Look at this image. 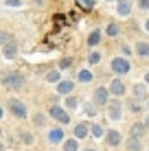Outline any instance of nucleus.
<instances>
[{
    "label": "nucleus",
    "instance_id": "20",
    "mask_svg": "<svg viewBox=\"0 0 149 151\" xmlns=\"http://www.w3.org/2000/svg\"><path fill=\"white\" fill-rule=\"evenodd\" d=\"M90 132L94 134V138H101V136H103V127H101V125H92Z\"/></svg>",
    "mask_w": 149,
    "mask_h": 151
},
{
    "label": "nucleus",
    "instance_id": "5",
    "mask_svg": "<svg viewBox=\"0 0 149 151\" xmlns=\"http://www.w3.org/2000/svg\"><path fill=\"white\" fill-rule=\"evenodd\" d=\"M121 114H123L121 101H112L110 103V118H112V121H121Z\"/></svg>",
    "mask_w": 149,
    "mask_h": 151
},
{
    "label": "nucleus",
    "instance_id": "17",
    "mask_svg": "<svg viewBox=\"0 0 149 151\" xmlns=\"http://www.w3.org/2000/svg\"><path fill=\"white\" fill-rule=\"evenodd\" d=\"M134 94H136L138 99H145V96H147V90H145V86H143V83H136V88H134Z\"/></svg>",
    "mask_w": 149,
    "mask_h": 151
},
{
    "label": "nucleus",
    "instance_id": "29",
    "mask_svg": "<svg viewBox=\"0 0 149 151\" xmlns=\"http://www.w3.org/2000/svg\"><path fill=\"white\" fill-rule=\"evenodd\" d=\"M22 140H24V142L29 145V142H33V136H31L29 132H24V134H22Z\"/></svg>",
    "mask_w": 149,
    "mask_h": 151
},
{
    "label": "nucleus",
    "instance_id": "6",
    "mask_svg": "<svg viewBox=\"0 0 149 151\" xmlns=\"http://www.w3.org/2000/svg\"><path fill=\"white\" fill-rule=\"evenodd\" d=\"M110 90H112V94L123 96V94H125V83H123L121 79H114V81H112V86H110Z\"/></svg>",
    "mask_w": 149,
    "mask_h": 151
},
{
    "label": "nucleus",
    "instance_id": "11",
    "mask_svg": "<svg viewBox=\"0 0 149 151\" xmlns=\"http://www.w3.org/2000/svg\"><path fill=\"white\" fill-rule=\"evenodd\" d=\"M15 55H18V46H15V42H9V44L4 46V57H7V59H13Z\"/></svg>",
    "mask_w": 149,
    "mask_h": 151
},
{
    "label": "nucleus",
    "instance_id": "30",
    "mask_svg": "<svg viewBox=\"0 0 149 151\" xmlns=\"http://www.w3.org/2000/svg\"><path fill=\"white\" fill-rule=\"evenodd\" d=\"M138 7L140 9H149V0H138Z\"/></svg>",
    "mask_w": 149,
    "mask_h": 151
},
{
    "label": "nucleus",
    "instance_id": "24",
    "mask_svg": "<svg viewBox=\"0 0 149 151\" xmlns=\"http://www.w3.org/2000/svg\"><path fill=\"white\" fill-rule=\"evenodd\" d=\"M77 2L81 4L83 9H92V4H94V0H77Z\"/></svg>",
    "mask_w": 149,
    "mask_h": 151
},
{
    "label": "nucleus",
    "instance_id": "35",
    "mask_svg": "<svg viewBox=\"0 0 149 151\" xmlns=\"http://www.w3.org/2000/svg\"><path fill=\"white\" fill-rule=\"evenodd\" d=\"M0 118H2V107H0Z\"/></svg>",
    "mask_w": 149,
    "mask_h": 151
},
{
    "label": "nucleus",
    "instance_id": "9",
    "mask_svg": "<svg viewBox=\"0 0 149 151\" xmlns=\"http://www.w3.org/2000/svg\"><path fill=\"white\" fill-rule=\"evenodd\" d=\"M107 145H112V147L121 145V134L116 132V129H110V132H107Z\"/></svg>",
    "mask_w": 149,
    "mask_h": 151
},
{
    "label": "nucleus",
    "instance_id": "25",
    "mask_svg": "<svg viewBox=\"0 0 149 151\" xmlns=\"http://www.w3.org/2000/svg\"><path fill=\"white\" fill-rule=\"evenodd\" d=\"M48 81H59V72L57 70H50L48 72Z\"/></svg>",
    "mask_w": 149,
    "mask_h": 151
},
{
    "label": "nucleus",
    "instance_id": "4",
    "mask_svg": "<svg viewBox=\"0 0 149 151\" xmlns=\"http://www.w3.org/2000/svg\"><path fill=\"white\" fill-rule=\"evenodd\" d=\"M50 116H53L55 118V121H59V123H68L70 121V114L68 112H66V110H61V107L59 105H53V107H50Z\"/></svg>",
    "mask_w": 149,
    "mask_h": 151
},
{
    "label": "nucleus",
    "instance_id": "1",
    "mask_svg": "<svg viewBox=\"0 0 149 151\" xmlns=\"http://www.w3.org/2000/svg\"><path fill=\"white\" fill-rule=\"evenodd\" d=\"M2 83H4V88H9V90H18V88H22L24 86V77L20 75V72H11V75H7L2 79Z\"/></svg>",
    "mask_w": 149,
    "mask_h": 151
},
{
    "label": "nucleus",
    "instance_id": "22",
    "mask_svg": "<svg viewBox=\"0 0 149 151\" xmlns=\"http://www.w3.org/2000/svg\"><path fill=\"white\" fill-rule=\"evenodd\" d=\"M64 151H77V140H66L64 142Z\"/></svg>",
    "mask_w": 149,
    "mask_h": 151
},
{
    "label": "nucleus",
    "instance_id": "32",
    "mask_svg": "<svg viewBox=\"0 0 149 151\" xmlns=\"http://www.w3.org/2000/svg\"><path fill=\"white\" fill-rule=\"evenodd\" d=\"M35 123H37V125H44V116H42V114H37V116H35Z\"/></svg>",
    "mask_w": 149,
    "mask_h": 151
},
{
    "label": "nucleus",
    "instance_id": "13",
    "mask_svg": "<svg viewBox=\"0 0 149 151\" xmlns=\"http://www.w3.org/2000/svg\"><path fill=\"white\" fill-rule=\"evenodd\" d=\"M132 11V2L130 0H119V13L121 15H130Z\"/></svg>",
    "mask_w": 149,
    "mask_h": 151
},
{
    "label": "nucleus",
    "instance_id": "18",
    "mask_svg": "<svg viewBox=\"0 0 149 151\" xmlns=\"http://www.w3.org/2000/svg\"><path fill=\"white\" fill-rule=\"evenodd\" d=\"M99 40H101V31H94V33L88 37V46H96V44H99Z\"/></svg>",
    "mask_w": 149,
    "mask_h": 151
},
{
    "label": "nucleus",
    "instance_id": "27",
    "mask_svg": "<svg viewBox=\"0 0 149 151\" xmlns=\"http://www.w3.org/2000/svg\"><path fill=\"white\" fill-rule=\"evenodd\" d=\"M11 40V35L7 33V31H2V33H0V44H4V42H9Z\"/></svg>",
    "mask_w": 149,
    "mask_h": 151
},
{
    "label": "nucleus",
    "instance_id": "31",
    "mask_svg": "<svg viewBox=\"0 0 149 151\" xmlns=\"http://www.w3.org/2000/svg\"><path fill=\"white\" fill-rule=\"evenodd\" d=\"M66 105H68V107H75V105H77V99L68 96V101H66Z\"/></svg>",
    "mask_w": 149,
    "mask_h": 151
},
{
    "label": "nucleus",
    "instance_id": "26",
    "mask_svg": "<svg viewBox=\"0 0 149 151\" xmlns=\"http://www.w3.org/2000/svg\"><path fill=\"white\" fill-rule=\"evenodd\" d=\"M101 61V53H92L90 55V64H99Z\"/></svg>",
    "mask_w": 149,
    "mask_h": 151
},
{
    "label": "nucleus",
    "instance_id": "34",
    "mask_svg": "<svg viewBox=\"0 0 149 151\" xmlns=\"http://www.w3.org/2000/svg\"><path fill=\"white\" fill-rule=\"evenodd\" d=\"M145 29H147V33H149V20H147V22H145Z\"/></svg>",
    "mask_w": 149,
    "mask_h": 151
},
{
    "label": "nucleus",
    "instance_id": "16",
    "mask_svg": "<svg viewBox=\"0 0 149 151\" xmlns=\"http://www.w3.org/2000/svg\"><path fill=\"white\" fill-rule=\"evenodd\" d=\"M138 55H143V57H149V44L147 42H138Z\"/></svg>",
    "mask_w": 149,
    "mask_h": 151
},
{
    "label": "nucleus",
    "instance_id": "10",
    "mask_svg": "<svg viewBox=\"0 0 149 151\" xmlns=\"http://www.w3.org/2000/svg\"><path fill=\"white\" fill-rule=\"evenodd\" d=\"M88 134H90V127H88L86 123H79V125L75 127V136H77V138H86Z\"/></svg>",
    "mask_w": 149,
    "mask_h": 151
},
{
    "label": "nucleus",
    "instance_id": "7",
    "mask_svg": "<svg viewBox=\"0 0 149 151\" xmlns=\"http://www.w3.org/2000/svg\"><path fill=\"white\" fill-rule=\"evenodd\" d=\"M94 103H96V105L107 103V90H105V88H96V90H94Z\"/></svg>",
    "mask_w": 149,
    "mask_h": 151
},
{
    "label": "nucleus",
    "instance_id": "23",
    "mask_svg": "<svg viewBox=\"0 0 149 151\" xmlns=\"http://www.w3.org/2000/svg\"><path fill=\"white\" fill-rule=\"evenodd\" d=\"M70 64H73V59H70V57H66V59H61V61H59V68H61V70H66V68H70Z\"/></svg>",
    "mask_w": 149,
    "mask_h": 151
},
{
    "label": "nucleus",
    "instance_id": "8",
    "mask_svg": "<svg viewBox=\"0 0 149 151\" xmlns=\"http://www.w3.org/2000/svg\"><path fill=\"white\" fill-rule=\"evenodd\" d=\"M127 151H143V142H140V138L130 136V140H127Z\"/></svg>",
    "mask_w": 149,
    "mask_h": 151
},
{
    "label": "nucleus",
    "instance_id": "14",
    "mask_svg": "<svg viewBox=\"0 0 149 151\" xmlns=\"http://www.w3.org/2000/svg\"><path fill=\"white\" fill-rule=\"evenodd\" d=\"M145 129H147V125H143V123H134V125H132V136L140 138L143 134H145Z\"/></svg>",
    "mask_w": 149,
    "mask_h": 151
},
{
    "label": "nucleus",
    "instance_id": "21",
    "mask_svg": "<svg viewBox=\"0 0 149 151\" xmlns=\"http://www.w3.org/2000/svg\"><path fill=\"white\" fill-rule=\"evenodd\" d=\"M107 35H110V37H116V35H119V24L112 22L110 27H107Z\"/></svg>",
    "mask_w": 149,
    "mask_h": 151
},
{
    "label": "nucleus",
    "instance_id": "33",
    "mask_svg": "<svg viewBox=\"0 0 149 151\" xmlns=\"http://www.w3.org/2000/svg\"><path fill=\"white\" fill-rule=\"evenodd\" d=\"M145 83H147V86H149V72H147V75H145Z\"/></svg>",
    "mask_w": 149,
    "mask_h": 151
},
{
    "label": "nucleus",
    "instance_id": "3",
    "mask_svg": "<svg viewBox=\"0 0 149 151\" xmlns=\"http://www.w3.org/2000/svg\"><path fill=\"white\" fill-rule=\"evenodd\" d=\"M130 61L127 59H121V57H116L114 61H112V70L116 72V75H125V72H130Z\"/></svg>",
    "mask_w": 149,
    "mask_h": 151
},
{
    "label": "nucleus",
    "instance_id": "37",
    "mask_svg": "<svg viewBox=\"0 0 149 151\" xmlns=\"http://www.w3.org/2000/svg\"><path fill=\"white\" fill-rule=\"evenodd\" d=\"M88 151H92V149H88Z\"/></svg>",
    "mask_w": 149,
    "mask_h": 151
},
{
    "label": "nucleus",
    "instance_id": "28",
    "mask_svg": "<svg viewBox=\"0 0 149 151\" xmlns=\"http://www.w3.org/2000/svg\"><path fill=\"white\" fill-rule=\"evenodd\" d=\"M86 114H90V116H94V114H96V107H94V105H86Z\"/></svg>",
    "mask_w": 149,
    "mask_h": 151
},
{
    "label": "nucleus",
    "instance_id": "2",
    "mask_svg": "<svg viewBox=\"0 0 149 151\" xmlns=\"http://www.w3.org/2000/svg\"><path fill=\"white\" fill-rule=\"evenodd\" d=\"M9 110L18 118H27V105H24L22 101H18V99H11V101H9Z\"/></svg>",
    "mask_w": 149,
    "mask_h": 151
},
{
    "label": "nucleus",
    "instance_id": "36",
    "mask_svg": "<svg viewBox=\"0 0 149 151\" xmlns=\"http://www.w3.org/2000/svg\"><path fill=\"white\" fill-rule=\"evenodd\" d=\"M145 125H147V127H149V118H147V123H145Z\"/></svg>",
    "mask_w": 149,
    "mask_h": 151
},
{
    "label": "nucleus",
    "instance_id": "15",
    "mask_svg": "<svg viewBox=\"0 0 149 151\" xmlns=\"http://www.w3.org/2000/svg\"><path fill=\"white\" fill-rule=\"evenodd\" d=\"M61 138H64V132H61V129H50V134H48L50 142H61Z\"/></svg>",
    "mask_w": 149,
    "mask_h": 151
},
{
    "label": "nucleus",
    "instance_id": "19",
    "mask_svg": "<svg viewBox=\"0 0 149 151\" xmlns=\"http://www.w3.org/2000/svg\"><path fill=\"white\" fill-rule=\"evenodd\" d=\"M79 81L90 83V81H92V72H90V70H81V72H79Z\"/></svg>",
    "mask_w": 149,
    "mask_h": 151
},
{
    "label": "nucleus",
    "instance_id": "12",
    "mask_svg": "<svg viewBox=\"0 0 149 151\" xmlns=\"http://www.w3.org/2000/svg\"><path fill=\"white\" fill-rule=\"evenodd\" d=\"M73 88H75V83H73V81H59L57 90L61 92V94H70V92H73Z\"/></svg>",
    "mask_w": 149,
    "mask_h": 151
}]
</instances>
